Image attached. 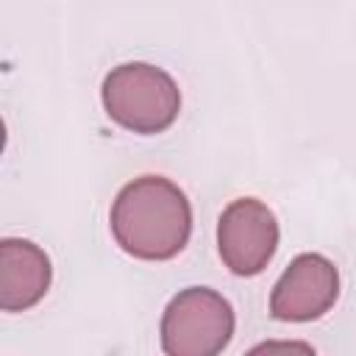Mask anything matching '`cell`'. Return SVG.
Segmentation results:
<instances>
[{"label":"cell","mask_w":356,"mask_h":356,"mask_svg":"<svg viewBox=\"0 0 356 356\" xmlns=\"http://www.w3.org/2000/svg\"><path fill=\"white\" fill-rule=\"evenodd\" d=\"M114 242L134 259L167 261L178 256L192 234V206L172 184L161 175H142L125 184L108 214Z\"/></svg>","instance_id":"1"},{"label":"cell","mask_w":356,"mask_h":356,"mask_svg":"<svg viewBox=\"0 0 356 356\" xmlns=\"http://www.w3.org/2000/svg\"><path fill=\"white\" fill-rule=\"evenodd\" d=\"M106 114L134 134H161L181 111V89L170 72L145 61H128L114 67L103 81Z\"/></svg>","instance_id":"2"},{"label":"cell","mask_w":356,"mask_h":356,"mask_svg":"<svg viewBox=\"0 0 356 356\" xmlns=\"http://www.w3.org/2000/svg\"><path fill=\"white\" fill-rule=\"evenodd\" d=\"M234 325V309L217 289H181L161 314V350L167 356H217L228 348Z\"/></svg>","instance_id":"3"},{"label":"cell","mask_w":356,"mask_h":356,"mask_svg":"<svg viewBox=\"0 0 356 356\" xmlns=\"http://www.w3.org/2000/svg\"><path fill=\"white\" fill-rule=\"evenodd\" d=\"M278 248V220L256 197L231 200L217 220V250L234 275H259Z\"/></svg>","instance_id":"4"},{"label":"cell","mask_w":356,"mask_h":356,"mask_svg":"<svg viewBox=\"0 0 356 356\" xmlns=\"http://www.w3.org/2000/svg\"><path fill=\"white\" fill-rule=\"evenodd\" d=\"M339 298V270L323 253H300L289 261L270 295V314L281 323L323 317Z\"/></svg>","instance_id":"5"},{"label":"cell","mask_w":356,"mask_h":356,"mask_svg":"<svg viewBox=\"0 0 356 356\" xmlns=\"http://www.w3.org/2000/svg\"><path fill=\"white\" fill-rule=\"evenodd\" d=\"M53 267L47 253L31 239L0 242V309L25 312L36 306L50 289Z\"/></svg>","instance_id":"6"}]
</instances>
